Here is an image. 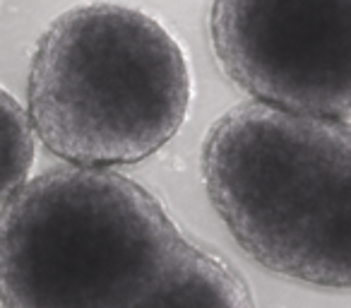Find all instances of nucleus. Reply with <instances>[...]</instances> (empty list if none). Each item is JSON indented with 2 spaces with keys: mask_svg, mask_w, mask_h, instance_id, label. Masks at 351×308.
I'll return each instance as SVG.
<instances>
[{
  "mask_svg": "<svg viewBox=\"0 0 351 308\" xmlns=\"http://www.w3.org/2000/svg\"><path fill=\"white\" fill-rule=\"evenodd\" d=\"M3 308H255L248 284L113 169L58 167L0 210Z\"/></svg>",
  "mask_w": 351,
  "mask_h": 308,
  "instance_id": "nucleus-1",
  "label": "nucleus"
},
{
  "mask_svg": "<svg viewBox=\"0 0 351 308\" xmlns=\"http://www.w3.org/2000/svg\"><path fill=\"white\" fill-rule=\"evenodd\" d=\"M193 78L183 46L147 12L94 0L36 41L27 116L70 167L113 169L159 152L186 123Z\"/></svg>",
  "mask_w": 351,
  "mask_h": 308,
  "instance_id": "nucleus-2",
  "label": "nucleus"
},
{
  "mask_svg": "<svg viewBox=\"0 0 351 308\" xmlns=\"http://www.w3.org/2000/svg\"><path fill=\"white\" fill-rule=\"evenodd\" d=\"M349 121L255 99L229 108L202 147L207 196L241 248L315 287H349Z\"/></svg>",
  "mask_w": 351,
  "mask_h": 308,
  "instance_id": "nucleus-3",
  "label": "nucleus"
},
{
  "mask_svg": "<svg viewBox=\"0 0 351 308\" xmlns=\"http://www.w3.org/2000/svg\"><path fill=\"white\" fill-rule=\"evenodd\" d=\"M210 39L255 102L349 121L351 0H215Z\"/></svg>",
  "mask_w": 351,
  "mask_h": 308,
  "instance_id": "nucleus-4",
  "label": "nucleus"
},
{
  "mask_svg": "<svg viewBox=\"0 0 351 308\" xmlns=\"http://www.w3.org/2000/svg\"><path fill=\"white\" fill-rule=\"evenodd\" d=\"M34 154V130L27 108L0 87V205L29 181Z\"/></svg>",
  "mask_w": 351,
  "mask_h": 308,
  "instance_id": "nucleus-5",
  "label": "nucleus"
}]
</instances>
